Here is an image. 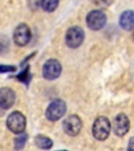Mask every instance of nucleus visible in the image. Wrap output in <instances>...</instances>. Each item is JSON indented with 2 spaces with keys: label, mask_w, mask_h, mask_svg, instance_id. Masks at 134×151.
Instances as JSON below:
<instances>
[{
  "label": "nucleus",
  "mask_w": 134,
  "mask_h": 151,
  "mask_svg": "<svg viewBox=\"0 0 134 151\" xmlns=\"http://www.w3.org/2000/svg\"><path fill=\"white\" fill-rule=\"evenodd\" d=\"M6 126L9 130L16 134L21 133L25 130L26 120L25 116L19 111H14L9 116L6 120Z\"/></svg>",
  "instance_id": "nucleus-2"
},
{
  "label": "nucleus",
  "mask_w": 134,
  "mask_h": 151,
  "mask_svg": "<svg viewBox=\"0 0 134 151\" xmlns=\"http://www.w3.org/2000/svg\"><path fill=\"white\" fill-rule=\"evenodd\" d=\"M120 25L125 31H133L134 29V12L133 11H125L120 17Z\"/></svg>",
  "instance_id": "nucleus-11"
},
{
  "label": "nucleus",
  "mask_w": 134,
  "mask_h": 151,
  "mask_svg": "<svg viewBox=\"0 0 134 151\" xmlns=\"http://www.w3.org/2000/svg\"><path fill=\"white\" fill-rule=\"evenodd\" d=\"M62 66L59 61L50 59L43 65V77L47 80H54L61 75Z\"/></svg>",
  "instance_id": "nucleus-6"
},
{
  "label": "nucleus",
  "mask_w": 134,
  "mask_h": 151,
  "mask_svg": "<svg viewBox=\"0 0 134 151\" xmlns=\"http://www.w3.org/2000/svg\"><path fill=\"white\" fill-rule=\"evenodd\" d=\"M40 3L45 12H54L59 5V0H41Z\"/></svg>",
  "instance_id": "nucleus-13"
},
{
  "label": "nucleus",
  "mask_w": 134,
  "mask_h": 151,
  "mask_svg": "<svg viewBox=\"0 0 134 151\" xmlns=\"http://www.w3.org/2000/svg\"><path fill=\"white\" fill-rule=\"evenodd\" d=\"M36 145L41 149H49L52 146V141L49 137H44V135H37L35 139Z\"/></svg>",
  "instance_id": "nucleus-12"
},
{
  "label": "nucleus",
  "mask_w": 134,
  "mask_h": 151,
  "mask_svg": "<svg viewBox=\"0 0 134 151\" xmlns=\"http://www.w3.org/2000/svg\"><path fill=\"white\" fill-rule=\"evenodd\" d=\"M16 70V67L13 65H0V73H13Z\"/></svg>",
  "instance_id": "nucleus-16"
},
{
  "label": "nucleus",
  "mask_w": 134,
  "mask_h": 151,
  "mask_svg": "<svg viewBox=\"0 0 134 151\" xmlns=\"http://www.w3.org/2000/svg\"><path fill=\"white\" fill-rule=\"evenodd\" d=\"M134 137H131L129 141V147H128V149H130V150H133L134 149Z\"/></svg>",
  "instance_id": "nucleus-17"
},
{
  "label": "nucleus",
  "mask_w": 134,
  "mask_h": 151,
  "mask_svg": "<svg viewBox=\"0 0 134 151\" xmlns=\"http://www.w3.org/2000/svg\"><path fill=\"white\" fill-rule=\"evenodd\" d=\"M63 128L64 131L70 137H75L80 133L81 129H82V121L78 116L72 114L69 116L67 119H65L63 123Z\"/></svg>",
  "instance_id": "nucleus-7"
},
{
  "label": "nucleus",
  "mask_w": 134,
  "mask_h": 151,
  "mask_svg": "<svg viewBox=\"0 0 134 151\" xmlns=\"http://www.w3.org/2000/svg\"><path fill=\"white\" fill-rule=\"evenodd\" d=\"M66 112V104L62 100H54L48 105L46 109V118L49 121L56 122L60 120Z\"/></svg>",
  "instance_id": "nucleus-4"
},
{
  "label": "nucleus",
  "mask_w": 134,
  "mask_h": 151,
  "mask_svg": "<svg viewBox=\"0 0 134 151\" xmlns=\"http://www.w3.org/2000/svg\"><path fill=\"white\" fill-rule=\"evenodd\" d=\"M31 29L26 24L21 23L16 27L14 32V41L19 46H24L31 40Z\"/></svg>",
  "instance_id": "nucleus-9"
},
{
  "label": "nucleus",
  "mask_w": 134,
  "mask_h": 151,
  "mask_svg": "<svg viewBox=\"0 0 134 151\" xmlns=\"http://www.w3.org/2000/svg\"><path fill=\"white\" fill-rule=\"evenodd\" d=\"M17 78H18L19 81H21V82L25 83V84H28L29 81H31V78H32L31 73H29V66H26L25 69L17 76Z\"/></svg>",
  "instance_id": "nucleus-15"
},
{
  "label": "nucleus",
  "mask_w": 134,
  "mask_h": 151,
  "mask_svg": "<svg viewBox=\"0 0 134 151\" xmlns=\"http://www.w3.org/2000/svg\"><path fill=\"white\" fill-rule=\"evenodd\" d=\"M111 125L106 116H100L94 121L92 126V134L99 141H104L110 134Z\"/></svg>",
  "instance_id": "nucleus-1"
},
{
  "label": "nucleus",
  "mask_w": 134,
  "mask_h": 151,
  "mask_svg": "<svg viewBox=\"0 0 134 151\" xmlns=\"http://www.w3.org/2000/svg\"><path fill=\"white\" fill-rule=\"evenodd\" d=\"M26 141H27V134L21 132V133H18V135L15 139V148L16 149H22L25 145Z\"/></svg>",
  "instance_id": "nucleus-14"
},
{
  "label": "nucleus",
  "mask_w": 134,
  "mask_h": 151,
  "mask_svg": "<svg viewBox=\"0 0 134 151\" xmlns=\"http://www.w3.org/2000/svg\"><path fill=\"white\" fill-rule=\"evenodd\" d=\"M133 31H134V29H133ZM133 39H134V32H133Z\"/></svg>",
  "instance_id": "nucleus-18"
},
{
  "label": "nucleus",
  "mask_w": 134,
  "mask_h": 151,
  "mask_svg": "<svg viewBox=\"0 0 134 151\" xmlns=\"http://www.w3.org/2000/svg\"><path fill=\"white\" fill-rule=\"evenodd\" d=\"M85 38L84 31L79 26H73L70 27L66 33V44L71 48H77L83 43Z\"/></svg>",
  "instance_id": "nucleus-5"
},
{
  "label": "nucleus",
  "mask_w": 134,
  "mask_h": 151,
  "mask_svg": "<svg viewBox=\"0 0 134 151\" xmlns=\"http://www.w3.org/2000/svg\"><path fill=\"white\" fill-rule=\"evenodd\" d=\"M86 22H87V25L90 29H92V31H100V29H102L105 26V24L107 22L106 14L103 11H100V9L91 11L87 15Z\"/></svg>",
  "instance_id": "nucleus-3"
},
{
  "label": "nucleus",
  "mask_w": 134,
  "mask_h": 151,
  "mask_svg": "<svg viewBox=\"0 0 134 151\" xmlns=\"http://www.w3.org/2000/svg\"><path fill=\"white\" fill-rule=\"evenodd\" d=\"M16 93L12 88L3 87L0 89V108L9 109L14 105Z\"/></svg>",
  "instance_id": "nucleus-10"
},
{
  "label": "nucleus",
  "mask_w": 134,
  "mask_h": 151,
  "mask_svg": "<svg viewBox=\"0 0 134 151\" xmlns=\"http://www.w3.org/2000/svg\"><path fill=\"white\" fill-rule=\"evenodd\" d=\"M130 129V121L125 113H120L113 121V131L118 137H124Z\"/></svg>",
  "instance_id": "nucleus-8"
}]
</instances>
